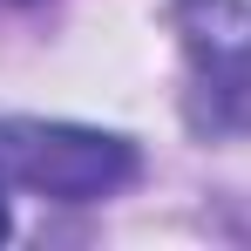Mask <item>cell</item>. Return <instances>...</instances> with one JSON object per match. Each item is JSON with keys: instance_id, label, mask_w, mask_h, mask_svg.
<instances>
[{"instance_id": "7a4b0ae2", "label": "cell", "mask_w": 251, "mask_h": 251, "mask_svg": "<svg viewBox=\"0 0 251 251\" xmlns=\"http://www.w3.org/2000/svg\"><path fill=\"white\" fill-rule=\"evenodd\" d=\"M7 231H14V224H7V197H0V238H7Z\"/></svg>"}, {"instance_id": "6da1fadb", "label": "cell", "mask_w": 251, "mask_h": 251, "mask_svg": "<svg viewBox=\"0 0 251 251\" xmlns=\"http://www.w3.org/2000/svg\"><path fill=\"white\" fill-rule=\"evenodd\" d=\"M129 176H136V150L109 129L34 123V116L0 123V183L14 190H34L54 204H95V197H116Z\"/></svg>"}]
</instances>
